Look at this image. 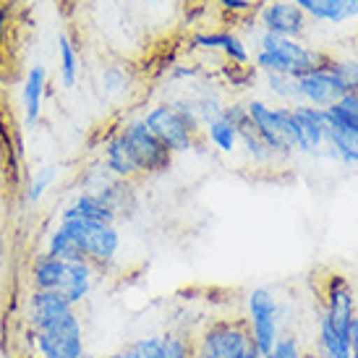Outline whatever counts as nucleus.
<instances>
[{"instance_id":"36","label":"nucleus","mask_w":358,"mask_h":358,"mask_svg":"<svg viewBox=\"0 0 358 358\" xmlns=\"http://www.w3.org/2000/svg\"><path fill=\"white\" fill-rule=\"evenodd\" d=\"M217 6L230 16H243L257 8V0H217Z\"/></svg>"},{"instance_id":"27","label":"nucleus","mask_w":358,"mask_h":358,"mask_svg":"<svg viewBox=\"0 0 358 358\" xmlns=\"http://www.w3.org/2000/svg\"><path fill=\"white\" fill-rule=\"evenodd\" d=\"M157 358H194V338L186 332H168L162 335Z\"/></svg>"},{"instance_id":"25","label":"nucleus","mask_w":358,"mask_h":358,"mask_svg":"<svg viewBox=\"0 0 358 358\" xmlns=\"http://www.w3.org/2000/svg\"><path fill=\"white\" fill-rule=\"evenodd\" d=\"M204 134H207L209 144L222 152V155H233L236 147H238V129H233L228 120L215 118L212 123L204 126Z\"/></svg>"},{"instance_id":"44","label":"nucleus","mask_w":358,"mask_h":358,"mask_svg":"<svg viewBox=\"0 0 358 358\" xmlns=\"http://www.w3.org/2000/svg\"><path fill=\"white\" fill-rule=\"evenodd\" d=\"M262 358H275V356H272V353H264V356H262Z\"/></svg>"},{"instance_id":"5","label":"nucleus","mask_w":358,"mask_h":358,"mask_svg":"<svg viewBox=\"0 0 358 358\" xmlns=\"http://www.w3.org/2000/svg\"><path fill=\"white\" fill-rule=\"evenodd\" d=\"M246 322L251 329V340L264 356L280 338V303L269 288H254L246 296Z\"/></svg>"},{"instance_id":"6","label":"nucleus","mask_w":358,"mask_h":358,"mask_svg":"<svg viewBox=\"0 0 358 358\" xmlns=\"http://www.w3.org/2000/svg\"><path fill=\"white\" fill-rule=\"evenodd\" d=\"M123 134L129 139L131 155L136 159L141 176H162L173 165V152L157 139V134L144 120H131L123 126Z\"/></svg>"},{"instance_id":"43","label":"nucleus","mask_w":358,"mask_h":358,"mask_svg":"<svg viewBox=\"0 0 358 358\" xmlns=\"http://www.w3.org/2000/svg\"><path fill=\"white\" fill-rule=\"evenodd\" d=\"M264 3H269V0H257V6H264Z\"/></svg>"},{"instance_id":"41","label":"nucleus","mask_w":358,"mask_h":358,"mask_svg":"<svg viewBox=\"0 0 358 358\" xmlns=\"http://www.w3.org/2000/svg\"><path fill=\"white\" fill-rule=\"evenodd\" d=\"M0 267H3V236H0Z\"/></svg>"},{"instance_id":"9","label":"nucleus","mask_w":358,"mask_h":358,"mask_svg":"<svg viewBox=\"0 0 358 358\" xmlns=\"http://www.w3.org/2000/svg\"><path fill=\"white\" fill-rule=\"evenodd\" d=\"M259 24H262V31L278 34L285 40H301L306 34L308 19L290 0H269L259 8Z\"/></svg>"},{"instance_id":"32","label":"nucleus","mask_w":358,"mask_h":358,"mask_svg":"<svg viewBox=\"0 0 358 358\" xmlns=\"http://www.w3.org/2000/svg\"><path fill=\"white\" fill-rule=\"evenodd\" d=\"M275 358H306V353H303V348H301V343L296 335H280L278 343L272 345V350H269Z\"/></svg>"},{"instance_id":"26","label":"nucleus","mask_w":358,"mask_h":358,"mask_svg":"<svg viewBox=\"0 0 358 358\" xmlns=\"http://www.w3.org/2000/svg\"><path fill=\"white\" fill-rule=\"evenodd\" d=\"M264 81H267V92L272 97H278L282 105H301L299 97V79H293L288 73H264Z\"/></svg>"},{"instance_id":"30","label":"nucleus","mask_w":358,"mask_h":358,"mask_svg":"<svg viewBox=\"0 0 358 358\" xmlns=\"http://www.w3.org/2000/svg\"><path fill=\"white\" fill-rule=\"evenodd\" d=\"M52 180H55V168H42L40 173H34V178L29 180V189H27V201L37 204L48 194Z\"/></svg>"},{"instance_id":"29","label":"nucleus","mask_w":358,"mask_h":358,"mask_svg":"<svg viewBox=\"0 0 358 358\" xmlns=\"http://www.w3.org/2000/svg\"><path fill=\"white\" fill-rule=\"evenodd\" d=\"M220 52H222L233 66H249L251 63V52H249V48H246V42L241 40L238 34H233V31H228L225 45H222Z\"/></svg>"},{"instance_id":"46","label":"nucleus","mask_w":358,"mask_h":358,"mask_svg":"<svg viewBox=\"0 0 358 358\" xmlns=\"http://www.w3.org/2000/svg\"><path fill=\"white\" fill-rule=\"evenodd\" d=\"M81 358H92V356H87V353H84V356H81Z\"/></svg>"},{"instance_id":"1","label":"nucleus","mask_w":358,"mask_h":358,"mask_svg":"<svg viewBox=\"0 0 358 358\" xmlns=\"http://www.w3.org/2000/svg\"><path fill=\"white\" fill-rule=\"evenodd\" d=\"M259 350L246 317L215 319L194 338V358H246Z\"/></svg>"},{"instance_id":"8","label":"nucleus","mask_w":358,"mask_h":358,"mask_svg":"<svg viewBox=\"0 0 358 358\" xmlns=\"http://www.w3.org/2000/svg\"><path fill=\"white\" fill-rule=\"evenodd\" d=\"M63 222H69L71 228L76 230L81 249H84V259L94 269H105L115 262L120 251V233L115 225H97V222H87L79 217L63 220Z\"/></svg>"},{"instance_id":"37","label":"nucleus","mask_w":358,"mask_h":358,"mask_svg":"<svg viewBox=\"0 0 358 358\" xmlns=\"http://www.w3.org/2000/svg\"><path fill=\"white\" fill-rule=\"evenodd\" d=\"M225 76H228L230 84L241 87V84L254 81V69H251V66H233V63H230V69H225Z\"/></svg>"},{"instance_id":"10","label":"nucleus","mask_w":358,"mask_h":358,"mask_svg":"<svg viewBox=\"0 0 358 358\" xmlns=\"http://www.w3.org/2000/svg\"><path fill=\"white\" fill-rule=\"evenodd\" d=\"M329 63H332V58H327L317 71H311V73L299 79V97L303 105L324 110L345 97V92L340 87L338 76L329 69Z\"/></svg>"},{"instance_id":"17","label":"nucleus","mask_w":358,"mask_h":358,"mask_svg":"<svg viewBox=\"0 0 358 358\" xmlns=\"http://www.w3.org/2000/svg\"><path fill=\"white\" fill-rule=\"evenodd\" d=\"M79 217L87 222H97V225H115V212L100 199V194L94 191H81L76 199L71 201L69 207L60 212V220Z\"/></svg>"},{"instance_id":"14","label":"nucleus","mask_w":358,"mask_h":358,"mask_svg":"<svg viewBox=\"0 0 358 358\" xmlns=\"http://www.w3.org/2000/svg\"><path fill=\"white\" fill-rule=\"evenodd\" d=\"M94 272L90 262H66L63 267V278H60L58 293L69 301L71 306L84 303V299L92 293V282H94Z\"/></svg>"},{"instance_id":"15","label":"nucleus","mask_w":358,"mask_h":358,"mask_svg":"<svg viewBox=\"0 0 358 358\" xmlns=\"http://www.w3.org/2000/svg\"><path fill=\"white\" fill-rule=\"evenodd\" d=\"M299 6L306 19L322 21V24H343V21L358 19V0H290Z\"/></svg>"},{"instance_id":"2","label":"nucleus","mask_w":358,"mask_h":358,"mask_svg":"<svg viewBox=\"0 0 358 358\" xmlns=\"http://www.w3.org/2000/svg\"><path fill=\"white\" fill-rule=\"evenodd\" d=\"M141 120L157 134V139L173 155L189 152L199 144L201 123L189 113H180L178 108H173V102H162V105L150 108V113Z\"/></svg>"},{"instance_id":"20","label":"nucleus","mask_w":358,"mask_h":358,"mask_svg":"<svg viewBox=\"0 0 358 358\" xmlns=\"http://www.w3.org/2000/svg\"><path fill=\"white\" fill-rule=\"evenodd\" d=\"M48 254L52 257L63 259V262H87L84 259V249H81V241L76 236V230L71 228L69 222H63L60 220L58 228L50 233V238H48Z\"/></svg>"},{"instance_id":"28","label":"nucleus","mask_w":358,"mask_h":358,"mask_svg":"<svg viewBox=\"0 0 358 358\" xmlns=\"http://www.w3.org/2000/svg\"><path fill=\"white\" fill-rule=\"evenodd\" d=\"M332 73L338 76L340 87L345 94H356L358 92V60H335L329 63Z\"/></svg>"},{"instance_id":"11","label":"nucleus","mask_w":358,"mask_h":358,"mask_svg":"<svg viewBox=\"0 0 358 358\" xmlns=\"http://www.w3.org/2000/svg\"><path fill=\"white\" fill-rule=\"evenodd\" d=\"M293 115L299 120L301 131L299 152H303V155H324V147H327V118H324V110L301 102V105H293Z\"/></svg>"},{"instance_id":"18","label":"nucleus","mask_w":358,"mask_h":358,"mask_svg":"<svg viewBox=\"0 0 358 358\" xmlns=\"http://www.w3.org/2000/svg\"><path fill=\"white\" fill-rule=\"evenodd\" d=\"M73 308L76 306H71L58 290H31V296H29L31 329L42 327V324H48V322H52V319L63 317V314H69V311H73Z\"/></svg>"},{"instance_id":"42","label":"nucleus","mask_w":358,"mask_h":358,"mask_svg":"<svg viewBox=\"0 0 358 358\" xmlns=\"http://www.w3.org/2000/svg\"><path fill=\"white\" fill-rule=\"evenodd\" d=\"M0 92H3V69H0Z\"/></svg>"},{"instance_id":"12","label":"nucleus","mask_w":358,"mask_h":358,"mask_svg":"<svg viewBox=\"0 0 358 358\" xmlns=\"http://www.w3.org/2000/svg\"><path fill=\"white\" fill-rule=\"evenodd\" d=\"M102 165L108 168L113 178L118 180H134L141 176L139 168H136V159L131 155L129 139H126L123 129L113 131L105 139V144H102Z\"/></svg>"},{"instance_id":"24","label":"nucleus","mask_w":358,"mask_h":358,"mask_svg":"<svg viewBox=\"0 0 358 358\" xmlns=\"http://www.w3.org/2000/svg\"><path fill=\"white\" fill-rule=\"evenodd\" d=\"M238 144L243 147L246 157H249L254 165H275V162L280 159L278 155L272 152V147H269L267 141L251 129V120L243 126V129H238Z\"/></svg>"},{"instance_id":"16","label":"nucleus","mask_w":358,"mask_h":358,"mask_svg":"<svg viewBox=\"0 0 358 358\" xmlns=\"http://www.w3.org/2000/svg\"><path fill=\"white\" fill-rule=\"evenodd\" d=\"M45 92H48V69L34 63L21 84V110H24V120L27 123H37L42 115V105H45Z\"/></svg>"},{"instance_id":"40","label":"nucleus","mask_w":358,"mask_h":358,"mask_svg":"<svg viewBox=\"0 0 358 358\" xmlns=\"http://www.w3.org/2000/svg\"><path fill=\"white\" fill-rule=\"evenodd\" d=\"M105 358H131V353H129V348H123V350H115V353H110V356H105Z\"/></svg>"},{"instance_id":"34","label":"nucleus","mask_w":358,"mask_h":358,"mask_svg":"<svg viewBox=\"0 0 358 358\" xmlns=\"http://www.w3.org/2000/svg\"><path fill=\"white\" fill-rule=\"evenodd\" d=\"M220 118L228 120L233 129H243V126L249 123V113H246V105H241V102H230V105H222Z\"/></svg>"},{"instance_id":"22","label":"nucleus","mask_w":358,"mask_h":358,"mask_svg":"<svg viewBox=\"0 0 358 358\" xmlns=\"http://www.w3.org/2000/svg\"><path fill=\"white\" fill-rule=\"evenodd\" d=\"M317 358H350L348 338L340 335L338 329L329 324V319L319 317V338H317Z\"/></svg>"},{"instance_id":"13","label":"nucleus","mask_w":358,"mask_h":358,"mask_svg":"<svg viewBox=\"0 0 358 358\" xmlns=\"http://www.w3.org/2000/svg\"><path fill=\"white\" fill-rule=\"evenodd\" d=\"M246 113H249V120H251V129L257 131L262 139L267 141L272 152L278 155L280 159L290 157L293 152L285 147V141L280 136V129H278V115H275V108L267 105L264 100H249L246 102Z\"/></svg>"},{"instance_id":"3","label":"nucleus","mask_w":358,"mask_h":358,"mask_svg":"<svg viewBox=\"0 0 358 358\" xmlns=\"http://www.w3.org/2000/svg\"><path fill=\"white\" fill-rule=\"evenodd\" d=\"M329 55L303 45L301 40H285L280 37L275 50H257L254 69L262 73H288L293 79H301L311 71H317Z\"/></svg>"},{"instance_id":"31","label":"nucleus","mask_w":358,"mask_h":358,"mask_svg":"<svg viewBox=\"0 0 358 358\" xmlns=\"http://www.w3.org/2000/svg\"><path fill=\"white\" fill-rule=\"evenodd\" d=\"M159 345H162V335H147V338L134 340L126 348H129L131 358H157Z\"/></svg>"},{"instance_id":"35","label":"nucleus","mask_w":358,"mask_h":358,"mask_svg":"<svg viewBox=\"0 0 358 358\" xmlns=\"http://www.w3.org/2000/svg\"><path fill=\"white\" fill-rule=\"evenodd\" d=\"M123 87H126V73H123V69L108 66V69L102 71V90L115 92V90H123Z\"/></svg>"},{"instance_id":"4","label":"nucleus","mask_w":358,"mask_h":358,"mask_svg":"<svg viewBox=\"0 0 358 358\" xmlns=\"http://www.w3.org/2000/svg\"><path fill=\"white\" fill-rule=\"evenodd\" d=\"M34 345L42 358H81L84 356V327L76 311L34 327Z\"/></svg>"},{"instance_id":"23","label":"nucleus","mask_w":358,"mask_h":358,"mask_svg":"<svg viewBox=\"0 0 358 358\" xmlns=\"http://www.w3.org/2000/svg\"><path fill=\"white\" fill-rule=\"evenodd\" d=\"M58 58H60V84L66 90H73L76 81H79V52H76V45L71 40L69 31H60L58 34Z\"/></svg>"},{"instance_id":"33","label":"nucleus","mask_w":358,"mask_h":358,"mask_svg":"<svg viewBox=\"0 0 358 358\" xmlns=\"http://www.w3.org/2000/svg\"><path fill=\"white\" fill-rule=\"evenodd\" d=\"M225 37H228V31H196L191 37V45L201 48V50H222Z\"/></svg>"},{"instance_id":"21","label":"nucleus","mask_w":358,"mask_h":358,"mask_svg":"<svg viewBox=\"0 0 358 358\" xmlns=\"http://www.w3.org/2000/svg\"><path fill=\"white\" fill-rule=\"evenodd\" d=\"M327 157H335L345 165H358V131L340 129L327 123Z\"/></svg>"},{"instance_id":"7","label":"nucleus","mask_w":358,"mask_h":358,"mask_svg":"<svg viewBox=\"0 0 358 358\" xmlns=\"http://www.w3.org/2000/svg\"><path fill=\"white\" fill-rule=\"evenodd\" d=\"M322 314L340 335L348 338L350 322L358 317V301L350 280L343 272H329L322 282Z\"/></svg>"},{"instance_id":"19","label":"nucleus","mask_w":358,"mask_h":358,"mask_svg":"<svg viewBox=\"0 0 358 358\" xmlns=\"http://www.w3.org/2000/svg\"><path fill=\"white\" fill-rule=\"evenodd\" d=\"M63 267H66L63 259L52 257L48 251L37 254L29 267L31 290H58L60 278H63Z\"/></svg>"},{"instance_id":"45","label":"nucleus","mask_w":358,"mask_h":358,"mask_svg":"<svg viewBox=\"0 0 358 358\" xmlns=\"http://www.w3.org/2000/svg\"><path fill=\"white\" fill-rule=\"evenodd\" d=\"M147 3H159V0H147Z\"/></svg>"},{"instance_id":"39","label":"nucleus","mask_w":358,"mask_h":358,"mask_svg":"<svg viewBox=\"0 0 358 358\" xmlns=\"http://www.w3.org/2000/svg\"><path fill=\"white\" fill-rule=\"evenodd\" d=\"M8 16H10V6H8V3H3V6H0V48H3V42H6V31H8Z\"/></svg>"},{"instance_id":"38","label":"nucleus","mask_w":358,"mask_h":358,"mask_svg":"<svg viewBox=\"0 0 358 358\" xmlns=\"http://www.w3.org/2000/svg\"><path fill=\"white\" fill-rule=\"evenodd\" d=\"M348 345H350V358H358V317L353 319V322H350Z\"/></svg>"}]
</instances>
